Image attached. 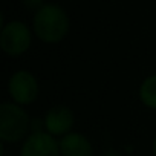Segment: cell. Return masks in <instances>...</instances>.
I'll return each instance as SVG.
<instances>
[{
  "instance_id": "obj_1",
  "label": "cell",
  "mask_w": 156,
  "mask_h": 156,
  "mask_svg": "<svg viewBox=\"0 0 156 156\" xmlns=\"http://www.w3.org/2000/svg\"><path fill=\"white\" fill-rule=\"evenodd\" d=\"M69 29V16L60 5L44 3L38 11L34 12L32 32L40 41L46 44H57L63 41L67 37Z\"/></svg>"
},
{
  "instance_id": "obj_2",
  "label": "cell",
  "mask_w": 156,
  "mask_h": 156,
  "mask_svg": "<svg viewBox=\"0 0 156 156\" xmlns=\"http://www.w3.org/2000/svg\"><path fill=\"white\" fill-rule=\"evenodd\" d=\"M31 130V118L23 106L12 101L0 104V139L6 144L22 142Z\"/></svg>"
},
{
  "instance_id": "obj_3",
  "label": "cell",
  "mask_w": 156,
  "mask_h": 156,
  "mask_svg": "<svg viewBox=\"0 0 156 156\" xmlns=\"http://www.w3.org/2000/svg\"><path fill=\"white\" fill-rule=\"evenodd\" d=\"M32 31L20 20L8 22L0 31V48L8 57H20L29 51L32 43Z\"/></svg>"
},
{
  "instance_id": "obj_4",
  "label": "cell",
  "mask_w": 156,
  "mask_h": 156,
  "mask_svg": "<svg viewBox=\"0 0 156 156\" xmlns=\"http://www.w3.org/2000/svg\"><path fill=\"white\" fill-rule=\"evenodd\" d=\"M40 86L37 76L26 69L16 70L8 80V95L19 106H29L38 98Z\"/></svg>"
},
{
  "instance_id": "obj_5",
  "label": "cell",
  "mask_w": 156,
  "mask_h": 156,
  "mask_svg": "<svg viewBox=\"0 0 156 156\" xmlns=\"http://www.w3.org/2000/svg\"><path fill=\"white\" fill-rule=\"evenodd\" d=\"M20 156H61L58 139L44 130H35L23 141Z\"/></svg>"
},
{
  "instance_id": "obj_6",
  "label": "cell",
  "mask_w": 156,
  "mask_h": 156,
  "mask_svg": "<svg viewBox=\"0 0 156 156\" xmlns=\"http://www.w3.org/2000/svg\"><path fill=\"white\" fill-rule=\"evenodd\" d=\"M75 126V113L70 107L58 104L51 107L43 118V130L55 138H63L70 133Z\"/></svg>"
},
{
  "instance_id": "obj_7",
  "label": "cell",
  "mask_w": 156,
  "mask_h": 156,
  "mask_svg": "<svg viewBox=\"0 0 156 156\" xmlns=\"http://www.w3.org/2000/svg\"><path fill=\"white\" fill-rule=\"evenodd\" d=\"M61 156H94V145L87 136L70 132L58 139Z\"/></svg>"
},
{
  "instance_id": "obj_8",
  "label": "cell",
  "mask_w": 156,
  "mask_h": 156,
  "mask_svg": "<svg viewBox=\"0 0 156 156\" xmlns=\"http://www.w3.org/2000/svg\"><path fill=\"white\" fill-rule=\"evenodd\" d=\"M138 95H139L141 103L145 107L156 110V73L144 78L141 86H139Z\"/></svg>"
},
{
  "instance_id": "obj_9",
  "label": "cell",
  "mask_w": 156,
  "mask_h": 156,
  "mask_svg": "<svg viewBox=\"0 0 156 156\" xmlns=\"http://www.w3.org/2000/svg\"><path fill=\"white\" fill-rule=\"evenodd\" d=\"M23 5L32 11H38L44 3H43V0H23Z\"/></svg>"
},
{
  "instance_id": "obj_10",
  "label": "cell",
  "mask_w": 156,
  "mask_h": 156,
  "mask_svg": "<svg viewBox=\"0 0 156 156\" xmlns=\"http://www.w3.org/2000/svg\"><path fill=\"white\" fill-rule=\"evenodd\" d=\"M151 150H153V154L156 156V135L153 138V144H151Z\"/></svg>"
}]
</instances>
